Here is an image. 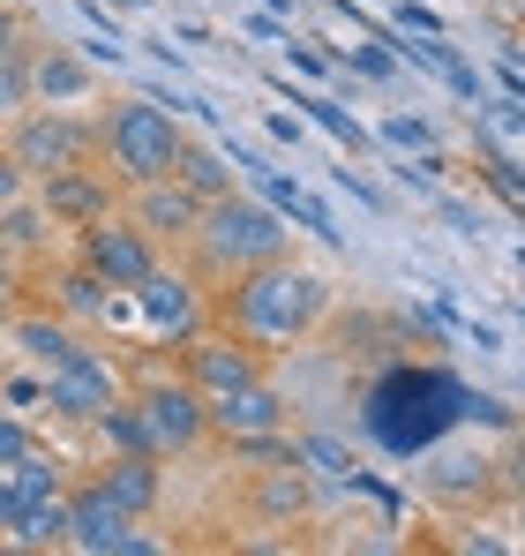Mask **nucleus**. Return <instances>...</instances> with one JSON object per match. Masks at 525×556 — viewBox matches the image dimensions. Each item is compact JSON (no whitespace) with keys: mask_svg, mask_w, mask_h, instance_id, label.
Masks as SVG:
<instances>
[{"mask_svg":"<svg viewBox=\"0 0 525 556\" xmlns=\"http://www.w3.org/2000/svg\"><path fill=\"white\" fill-rule=\"evenodd\" d=\"M323 308H331V278L293 264V256H270V264L233 271V331H241V339L285 346V339L316 331Z\"/></svg>","mask_w":525,"mask_h":556,"instance_id":"obj_1","label":"nucleus"},{"mask_svg":"<svg viewBox=\"0 0 525 556\" xmlns=\"http://www.w3.org/2000/svg\"><path fill=\"white\" fill-rule=\"evenodd\" d=\"M98 481H105V496H113L128 519H143V511L158 504V459H151V452H120Z\"/></svg>","mask_w":525,"mask_h":556,"instance_id":"obj_16","label":"nucleus"},{"mask_svg":"<svg viewBox=\"0 0 525 556\" xmlns=\"http://www.w3.org/2000/svg\"><path fill=\"white\" fill-rule=\"evenodd\" d=\"M203 414H210V429L218 437H262V429H285V399L248 376V383H233V391H210L203 399Z\"/></svg>","mask_w":525,"mask_h":556,"instance_id":"obj_10","label":"nucleus"},{"mask_svg":"<svg viewBox=\"0 0 525 556\" xmlns=\"http://www.w3.org/2000/svg\"><path fill=\"white\" fill-rule=\"evenodd\" d=\"M8 46H23V23H15V15L0 8V53H8Z\"/></svg>","mask_w":525,"mask_h":556,"instance_id":"obj_31","label":"nucleus"},{"mask_svg":"<svg viewBox=\"0 0 525 556\" xmlns=\"http://www.w3.org/2000/svg\"><path fill=\"white\" fill-rule=\"evenodd\" d=\"M174 151H180V128L158 98H128L113 121H105V159L120 166V181H158L174 174Z\"/></svg>","mask_w":525,"mask_h":556,"instance_id":"obj_3","label":"nucleus"},{"mask_svg":"<svg viewBox=\"0 0 525 556\" xmlns=\"http://www.w3.org/2000/svg\"><path fill=\"white\" fill-rule=\"evenodd\" d=\"M136 421H143V437H151V452L166 459V452H195L203 437H210V414H203V391L188 383V376H158V383H143L136 399Z\"/></svg>","mask_w":525,"mask_h":556,"instance_id":"obj_5","label":"nucleus"},{"mask_svg":"<svg viewBox=\"0 0 525 556\" xmlns=\"http://www.w3.org/2000/svg\"><path fill=\"white\" fill-rule=\"evenodd\" d=\"M90 136L84 121H76V105H23L15 113V143H8V159L23 166V181H46V174H68V166H90Z\"/></svg>","mask_w":525,"mask_h":556,"instance_id":"obj_4","label":"nucleus"},{"mask_svg":"<svg viewBox=\"0 0 525 556\" xmlns=\"http://www.w3.org/2000/svg\"><path fill=\"white\" fill-rule=\"evenodd\" d=\"M46 226H53V218H46L38 203H23V195H8V203H0V256L15 264L23 249H38V241H46Z\"/></svg>","mask_w":525,"mask_h":556,"instance_id":"obj_19","label":"nucleus"},{"mask_svg":"<svg viewBox=\"0 0 525 556\" xmlns=\"http://www.w3.org/2000/svg\"><path fill=\"white\" fill-rule=\"evenodd\" d=\"M151 264H158V256H151V233H143V226H128V218H113V211L84 226V271H98L105 286L128 293Z\"/></svg>","mask_w":525,"mask_h":556,"instance_id":"obj_8","label":"nucleus"},{"mask_svg":"<svg viewBox=\"0 0 525 556\" xmlns=\"http://www.w3.org/2000/svg\"><path fill=\"white\" fill-rule=\"evenodd\" d=\"M270 211H293L300 226H316L323 241H338V226H331V211L316 203V195H300V188H285V181H270Z\"/></svg>","mask_w":525,"mask_h":556,"instance_id":"obj_23","label":"nucleus"},{"mask_svg":"<svg viewBox=\"0 0 525 556\" xmlns=\"http://www.w3.org/2000/svg\"><path fill=\"white\" fill-rule=\"evenodd\" d=\"M30 105V46H8L0 53V121H15Z\"/></svg>","mask_w":525,"mask_h":556,"instance_id":"obj_21","label":"nucleus"},{"mask_svg":"<svg viewBox=\"0 0 525 556\" xmlns=\"http://www.w3.org/2000/svg\"><path fill=\"white\" fill-rule=\"evenodd\" d=\"M113 399H120V391H113V362L90 354V346H68V354L46 369V406L68 414V421H90V414L113 406Z\"/></svg>","mask_w":525,"mask_h":556,"instance_id":"obj_7","label":"nucleus"},{"mask_svg":"<svg viewBox=\"0 0 525 556\" xmlns=\"http://www.w3.org/2000/svg\"><path fill=\"white\" fill-rule=\"evenodd\" d=\"M256 376V354L248 346H233V339H195L188 331V383L210 399V391H233V383H248Z\"/></svg>","mask_w":525,"mask_h":556,"instance_id":"obj_15","label":"nucleus"},{"mask_svg":"<svg viewBox=\"0 0 525 556\" xmlns=\"http://www.w3.org/2000/svg\"><path fill=\"white\" fill-rule=\"evenodd\" d=\"M8 316H15V264L0 256V324H8Z\"/></svg>","mask_w":525,"mask_h":556,"instance_id":"obj_29","label":"nucleus"},{"mask_svg":"<svg viewBox=\"0 0 525 556\" xmlns=\"http://www.w3.org/2000/svg\"><path fill=\"white\" fill-rule=\"evenodd\" d=\"M38 211L46 218H68V226H90V218L113 211V188L90 181V166H68V174H46L38 181Z\"/></svg>","mask_w":525,"mask_h":556,"instance_id":"obj_14","label":"nucleus"},{"mask_svg":"<svg viewBox=\"0 0 525 556\" xmlns=\"http://www.w3.org/2000/svg\"><path fill=\"white\" fill-rule=\"evenodd\" d=\"M8 331H15V346H23L30 362H46V369L76 346V331H68L61 316H8Z\"/></svg>","mask_w":525,"mask_h":556,"instance_id":"obj_18","label":"nucleus"},{"mask_svg":"<svg viewBox=\"0 0 525 556\" xmlns=\"http://www.w3.org/2000/svg\"><path fill=\"white\" fill-rule=\"evenodd\" d=\"M174 181L195 195V203H210V195H226L233 188V174H226V159L218 151H203V143H188L180 136V151H174Z\"/></svg>","mask_w":525,"mask_h":556,"instance_id":"obj_17","label":"nucleus"},{"mask_svg":"<svg viewBox=\"0 0 525 556\" xmlns=\"http://www.w3.org/2000/svg\"><path fill=\"white\" fill-rule=\"evenodd\" d=\"M195 195L174 181V174H158V181H136V226L143 233H158V241H188L195 233Z\"/></svg>","mask_w":525,"mask_h":556,"instance_id":"obj_12","label":"nucleus"},{"mask_svg":"<svg viewBox=\"0 0 525 556\" xmlns=\"http://www.w3.org/2000/svg\"><path fill=\"white\" fill-rule=\"evenodd\" d=\"M383 143H398V151H436V128H428L421 113H390V121H383Z\"/></svg>","mask_w":525,"mask_h":556,"instance_id":"obj_24","label":"nucleus"},{"mask_svg":"<svg viewBox=\"0 0 525 556\" xmlns=\"http://www.w3.org/2000/svg\"><path fill=\"white\" fill-rule=\"evenodd\" d=\"M293 105H308V113H316V121H323V128H331L338 143H353V151H368V136L353 128V121H346V113H338V105H331V98H293Z\"/></svg>","mask_w":525,"mask_h":556,"instance_id":"obj_25","label":"nucleus"},{"mask_svg":"<svg viewBox=\"0 0 525 556\" xmlns=\"http://www.w3.org/2000/svg\"><path fill=\"white\" fill-rule=\"evenodd\" d=\"M30 444H38V437H30V429H23L15 414H0V466H15L23 452H30Z\"/></svg>","mask_w":525,"mask_h":556,"instance_id":"obj_27","label":"nucleus"},{"mask_svg":"<svg viewBox=\"0 0 525 556\" xmlns=\"http://www.w3.org/2000/svg\"><path fill=\"white\" fill-rule=\"evenodd\" d=\"M8 195H23V166H15V159L0 151V203H8Z\"/></svg>","mask_w":525,"mask_h":556,"instance_id":"obj_30","label":"nucleus"},{"mask_svg":"<svg viewBox=\"0 0 525 556\" xmlns=\"http://www.w3.org/2000/svg\"><path fill=\"white\" fill-rule=\"evenodd\" d=\"M8 399H15V406H46V383H30V376H15V383H8Z\"/></svg>","mask_w":525,"mask_h":556,"instance_id":"obj_28","label":"nucleus"},{"mask_svg":"<svg viewBox=\"0 0 525 556\" xmlns=\"http://www.w3.org/2000/svg\"><path fill=\"white\" fill-rule=\"evenodd\" d=\"M293 452H300V459H316L323 473H338V481L353 473V452H346V444H331V437H308V444H293Z\"/></svg>","mask_w":525,"mask_h":556,"instance_id":"obj_26","label":"nucleus"},{"mask_svg":"<svg viewBox=\"0 0 525 556\" xmlns=\"http://www.w3.org/2000/svg\"><path fill=\"white\" fill-rule=\"evenodd\" d=\"M300 459H278V466H262V489H256V504H262V519H293L300 504H308V489H300V473H293Z\"/></svg>","mask_w":525,"mask_h":556,"instance_id":"obj_20","label":"nucleus"},{"mask_svg":"<svg viewBox=\"0 0 525 556\" xmlns=\"http://www.w3.org/2000/svg\"><path fill=\"white\" fill-rule=\"evenodd\" d=\"M90 421H98V437H105V444H120V452H151V437H143L136 406H120V399H113V406H98ZM151 459H158V452H151Z\"/></svg>","mask_w":525,"mask_h":556,"instance_id":"obj_22","label":"nucleus"},{"mask_svg":"<svg viewBox=\"0 0 525 556\" xmlns=\"http://www.w3.org/2000/svg\"><path fill=\"white\" fill-rule=\"evenodd\" d=\"M90 91H98V76H90L84 53H68V46L30 53V105H84Z\"/></svg>","mask_w":525,"mask_h":556,"instance_id":"obj_11","label":"nucleus"},{"mask_svg":"<svg viewBox=\"0 0 525 556\" xmlns=\"http://www.w3.org/2000/svg\"><path fill=\"white\" fill-rule=\"evenodd\" d=\"M128 301H136V316L158 331V339H188L195 331V316H203V301H195V278L166 271V264H151V271L128 286Z\"/></svg>","mask_w":525,"mask_h":556,"instance_id":"obj_9","label":"nucleus"},{"mask_svg":"<svg viewBox=\"0 0 525 556\" xmlns=\"http://www.w3.org/2000/svg\"><path fill=\"white\" fill-rule=\"evenodd\" d=\"M0 527H8L15 549H68V489H53V496H15Z\"/></svg>","mask_w":525,"mask_h":556,"instance_id":"obj_13","label":"nucleus"},{"mask_svg":"<svg viewBox=\"0 0 525 556\" xmlns=\"http://www.w3.org/2000/svg\"><path fill=\"white\" fill-rule=\"evenodd\" d=\"M195 249H203V264L210 271H248V264H270V256H285V241H293V226H285V211H270L256 195H210L203 211H195V233H188Z\"/></svg>","mask_w":525,"mask_h":556,"instance_id":"obj_2","label":"nucleus"},{"mask_svg":"<svg viewBox=\"0 0 525 556\" xmlns=\"http://www.w3.org/2000/svg\"><path fill=\"white\" fill-rule=\"evenodd\" d=\"M8 504H15V496H8V466H0V519H8Z\"/></svg>","mask_w":525,"mask_h":556,"instance_id":"obj_32","label":"nucleus"},{"mask_svg":"<svg viewBox=\"0 0 525 556\" xmlns=\"http://www.w3.org/2000/svg\"><path fill=\"white\" fill-rule=\"evenodd\" d=\"M68 549H84V556H151L158 542L136 534V519L105 496V481H84V489H68Z\"/></svg>","mask_w":525,"mask_h":556,"instance_id":"obj_6","label":"nucleus"}]
</instances>
